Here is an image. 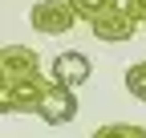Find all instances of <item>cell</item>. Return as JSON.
<instances>
[{
	"label": "cell",
	"instance_id": "obj_1",
	"mask_svg": "<svg viewBox=\"0 0 146 138\" xmlns=\"http://www.w3.org/2000/svg\"><path fill=\"white\" fill-rule=\"evenodd\" d=\"M81 16L73 8V0H36L29 8V25L36 33H45V37H65V33L77 25Z\"/></svg>",
	"mask_w": 146,
	"mask_h": 138
},
{
	"label": "cell",
	"instance_id": "obj_2",
	"mask_svg": "<svg viewBox=\"0 0 146 138\" xmlns=\"http://www.w3.org/2000/svg\"><path fill=\"white\" fill-rule=\"evenodd\" d=\"M49 90L45 77H25V81H0V110L4 114H36L41 98Z\"/></svg>",
	"mask_w": 146,
	"mask_h": 138
},
{
	"label": "cell",
	"instance_id": "obj_3",
	"mask_svg": "<svg viewBox=\"0 0 146 138\" xmlns=\"http://www.w3.org/2000/svg\"><path fill=\"white\" fill-rule=\"evenodd\" d=\"M138 16L126 8V4H118V8H110V12H102V16H94L89 21V29H94V37L98 41H110V45H122V41H134V33H138Z\"/></svg>",
	"mask_w": 146,
	"mask_h": 138
},
{
	"label": "cell",
	"instance_id": "obj_4",
	"mask_svg": "<svg viewBox=\"0 0 146 138\" xmlns=\"http://www.w3.org/2000/svg\"><path fill=\"white\" fill-rule=\"evenodd\" d=\"M36 114H41L49 126H65V122H73V118H77V98H73V85H61V81L49 77V90H45L41 110H36Z\"/></svg>",
	"mask_w": 146,
	"mask_h": 138
},
{
	"label": "cell",
	"instance_id": "obj_5",
	"mask_svg": "<svg viewBox=\"0 0 146 138\" xmlns=\"http://www.w3.org/2000/svg\"><path fill=\"white\" fill-rule=\"evenodd\" d=\"M25 77H41V57L29 45H4L0 53V81H25Z\"/></svg>",
	"mask_w": 146,
	"mask_h": 138
},
{
	"label": "cell",
	"instance_id": "obj_6",
	"mask_svg": "<svg viewBox=\"0 0 146 138\" xmlns=\"http://www.w3.org/2000/svg\"><path fill=\"white\" fill-rule=\"evenodd\" d=\"M89 73H94V69H89V57H85V53H61L57 61H53V81L73 85V90H77V85H85Z\"/></svg>",
	"mask_w": 146,
	"mask_h": 138
},
{
	"label": "cell",
	"instance_id": "obj_7",
	"mask_svg": "<svg viewBox=\"0 0 146 138\" xmlns=\"http://www.w3.org/2000/svg\"><path fill=\"white\" fill-rule=\"evenodd\" d=\"M126 90H130L138 102H146V61H138V65L126 69Z\"/></svg>",
	"mask_w": 146,
	"mask_h": 138
},
{
	"label": "cell",
	"instance_id": "obj_8",
	"mask_svg": "<svg viewBox=\"0 0 146 138\" xmlns=\"http://www.w3.org/2000/svg\"><path fill=\"white\" fill-rule=\"evenodd\" d=\"M73 8H77L81 21H94V16L110 12V8H118V0H73Z\"/></svg>",
	"mask_w": 146,
	"mask_h": 138
},
{
	"label": "cell",
	"instance_id": "obj_9",
	"mask_svg": "<svg viewBox=\"0 0 146 138\" xmlns=\"http://www.w3.org/2000/svg\"><path fill=\"white\" fill-rule=\"evenodd\" d=\"M114 134H126V138H146V130H142V126H102V130H98V138H114Z\"/></svg>",
	"mask_w": 146,
	"mask_h": 138
},
{
	"label": "cell",
	"instance_id": "obj_10",
	"mask_svg": "<svg viewBox=\"0 0 146 138\" xmlns=\"http://www.w3.org/2000/svg\"><path fill=\"white\" fill-rule=\"evenodd\" d=\"M126 8H130V12L138 16V21L146 25V0H126Z\"/></svg>",
	"mask_w": 146,
	"mask_h": 138
}]
</instances>
